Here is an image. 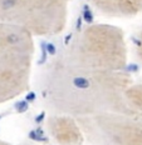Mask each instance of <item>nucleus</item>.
I'll list each match as a JSON object with an SVG mask.
<instances>
[{"mask_svg":"<svg viewBox=\"0 0 142 145\" xmlns=\"http://www.w3.org/2000/svg\"><path fill=\"white\" fill-rule=\"evenodd\" d=\"M90 5L103 16L128 19L142 13V0H89Z\"/></svg>","mask_w":142,"mask_h":145,"instance_id":"obj_7","label":"nucleus"},{"mask_svg":"<svg viewBox=\"0 0 142 145\" xmlns=\"http://www.w3.org/2000/svg\"><path fill=\"white\" fill-rule=\"evenodd\" d=\"M132 83L126 70H94L50 60L38 74L35 88L49 114L81 119L104 113L137 114L126 99Z\"/></svg>","mask_w":142,"mask_h":145,"instance_id":"obj_1","label":"nucleus"},{"mask_svg":"<svg viewBox=\"0 0 142 145\" xmlns=\"http://www.w3.org/2000/svg\"><path fill=\"white\" fill-rule=\"evenodd\" d=\"M64 0H0V24L17 26L34 38L63 33L68 23Z\"/></svg>","mask_w":142,"mask_h":145,"instance_id":"obj_3","label":"nucleus"},{"mask_svg":"<svg viewBox=\"0 0 142 145\" xmlns=\"http://www.w3.org/2000/svg\"><path fill=\"white\" fill-rule=\"evenodd\" d=\"M52 145H58V144H52ZM77 145H103V144H94V143H83V144H77Z\"/></svg>","mask_w":142,"mask_h":145,"instance_id":"obj_11","label":"nucleus"},{"mask_svg":"<svg viewBox=\"0 0 142 145\" xmlns=\"http://www.w3.org/2000/svg\"><path fill=\"white\" fill-rule=\"evenodd\" d=\"M45 130L54 144L77 145L86 143L83 130L77 118L63 114H49L45 120Z\"/></svg>","mask_w":142,"mask_h":145,"instance_id":"obj_6","label":"nucleus"},{"mask_svg":"<svg viewBox=\"0 0 142 145\" xmlns=\"http://www.w3.org/2000/svg\"><path fill=\"white\" fill-rule=\"evenodd\" d=\"M0 145H15V144H13V143H9V141L0 140Z\"/></svg>","mask_w":142,"mask_h":145,"instance_id":"obj_12","label":"nucleus"},{"mask_svg":"<svg viewBox=\"0 0 142 145\" xmlns=\"http://www.w3.org/2000/svg\"><path fill=\"white\" fill-rule=\"evenodd\" d=\"M34 56V36L17 26L0 24V88L14 99L29 90Z\"/></svg>","mask_w":142,"mask_h":145,"instance_id":"obj_4","label":"nucleus"},{"mask_svg":"<svg viewBox=\"0 0 142 145\" xmlns=\"http://www.w3.org/2000/svg\"><path fill=\"white\" fill-rule=\"evenodd\" d=\"M15 100L14 96L10 94V93H8L5 89H3V88H0V105L3 104H7L9 101H13Z\"/></svg>","mask_w":142,"mask_h":145,"instance_id":"obj_10","label":"nucleus"},{"mask_svg":"<svg viewBox=\"0 0 142 145\" xmlns=\"http://www.w3.org/2000/svg\"><path fill=\"white\" fill-rule=\"evenodd\" d=\"M53 61L104 71H125L128 61V45L121 28L94 23L72 36Z\"/></svg>","mask_w":142,"mask_h":145,"instance_id":"obj_2","label":"nucleus"},{"mask_svg":"<svg viewBox=\"0 0 142 145\" xmlns=\"http://www.w3.org/2000/svg\"><path fill=\"white\" fill-rule=\"evenodd\" d=\"M129 106L137 114H142V83H132L126 91Z\"/></svg>","mask_w":142,"mask_h":145,"instance_id":"obj_8","label":"nucleus"},{"mask_svg":"<svg viewBox=\"0 0 142 145\" xmlns=\"http://www.w3.org/2000/svg\"><path fill=\"white\" fill-rule=\"evenodd\" d=\"M64 1H67V3H69V1H71V0H64Z\"/></svg>","mask_w":142,"mask_h":145,"instance_id":"obj_13","label":"nucleus"},{"mask_svg":"<svg viewBox=\"0 0 142 145\" xmlns=\"http://www.w3.org/2000/svg\"><path fill=\"white\" fill-rule=\"evenodd\" d=\"M87 143L142 145V114L104 113L78 119Z\"/></svg>","mask_w":142,"mask_h":145,"instance_id":"obj_5","label":"nucleus"},{"mask_svg":"<svg viewBox=\"0 0 142 145\" xmlns=\"http://www.w3.org/2000/svg\"><path fill=\"white\" fill-rule=\"evenodd\" d=\"M135 53H136L137 59L140 60L141 64H142V29L140 30L137 38H136V41H135Z\"/></svg>","mask_w":142,"mask_h":145,"instance_id":"obj_9","label":"nucleus"}]
</instances>
